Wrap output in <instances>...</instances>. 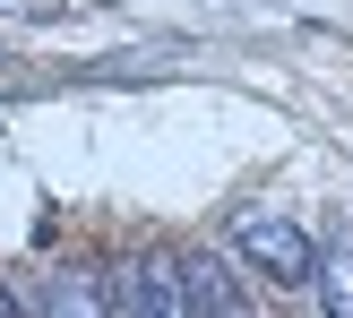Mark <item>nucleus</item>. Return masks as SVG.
<instances>
[{"label":"nucleus","instance_id":"nucleus-1","mask_svg":"<svg viewBox=\"0 0 353 318\" xmlns=\"http://www.w3.org/2000/svg\"><path fill=\"white\" fill-rule=\"evenodd\" d=\"M233 250L250 258L259 275H276V284H319V250H310V233L302 224H285V215H241L233 224Z\"/></svg>","mask_w":353,"mask_h":318},{"label":"nucleus","instance_id":"nucleus-2","mask_svg":"<svg viewBox=\"0 0 353 318\" xmlns=\"http://www.w3.org/2000/svg\"><path fill=\"white\" fill-rule=\"evenodd\" d=\"M103 310H121V318H190L181 258H138V267L103 275Z\"/></svg>","mask_w":353,"mask_h":318},{"label":"nucleus","instance_id":"nucleus-3","mask_svg":"<svg viewBox=\"0 0 353 318\" xmlns=\"http://www.w3.org/2000/svg\"><path fill=\"white\" fill-rule=\"evenodd\" d=\"M181 284H190V310H216V318L241 310V284H233V267H224L216 250H190L181 258Z\"/></svg>","mask_w":353,"mask_h":318},{"label":"nucleus","instance_id":"nucleus-4","mask_svg":"<svg viewBox=\"0 0 353 318\" xmlns=\"http://www.w3.org/2000/svg\"><path fill=\"white\" fill-rule=\"evenodd\" d=\"M319 284H327V310H336V318H353V233H336V241H327Z\"/></svg>","mask_w":353,"mask_h":318}]
</instances>
